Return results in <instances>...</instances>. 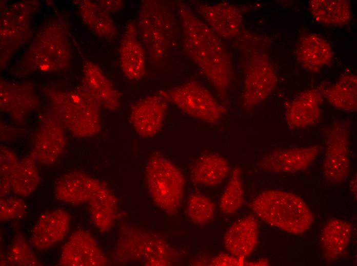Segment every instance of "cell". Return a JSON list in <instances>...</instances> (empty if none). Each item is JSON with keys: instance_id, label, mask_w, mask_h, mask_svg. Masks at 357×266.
<instances>
[{"instance_id": "4", "label": "cell", "mask_w": 357, "mask_h": 266, "mask_svg": "<svg viewBox=\"0 0 357 266\" xmlns=\"http://www.w3.org/2000/svg\"><path fill=\"white\" fill-rule=\"evenodd\" d=\"M137 29L150 62L159 65L165 60L176 33L174 16L159 1L143 0L138 13Z\"/></svg>"}, {"instance_id": "28", "label": "cell", "mask_w": 357, "mask_h": 266, "mask_svg": "<svg viewBox=\"0 0 357 266\" xmlns=\"http://www.w3.org/2000/svg\"><path fill=\"white\" fill-rule=\"evenodd\" d=\"M309 9L319 23L330 26H343L351 19L349 2L345 0H312Z\"/></svg>"}, {"instance_id": "31", "label": "cell", "mask_w": 357, "mask_h": 266, "mask_svg": "<svg viewBox=\"0 0 357 266\" xmlns=\"http://www.w3.org/2000/svg\"><path fill=\"white\" fill-rule=\"evenodd\" d=\"M78 2L82 19L97 35L106 39L114 37L116 27L108 12L98 3L87 0Z\"/></svg>"}, {"instance_id": "9", "label": "cell", "mask_w": 357, "mask_h": 266, "mask_svg": "<svg viewBox=\"0 0 357 266\" xmlns=\"http://www.w3.org/2000/svg\"><path fill=\"white\" fill-rule=\"evenodd\" d=\"M277 76L268 57L263 53L254 55L245 70L242 105L250 109L267 99L275 87Z\"/></svg>"}, {"instance_id": "13", "label": "cell", "mask_w": 357, "mask_h": 266, "mask_svg": "<svg viewBox=\"0 0 357 266\" xmlns=\"http://www.w3.org/2000/svg\"><path fill=\"white\" fill-rule=\"evenodd\" d=\"M169 101L164 91H162L146 97L132 105L129 120L141 137H152L160 131Z\"/></svg>"}, {"instance_id": "27", "label": "cell", "mask_w": 357, "mask_h": 266, "mask_svg": "<svg viewBox=\"0 0 357 266\" xmlns=\"http://www.w3.org/2000/svg\"><path fill=\"white\" fill-rule=\"evenodd\" d=\"M88 204L93 223L101 232L107 231L113 225L117 214L115 196L103 184Z\"/></svg>"}, {"instance_id": "29", "label": "cell", "mask_w": 357, "mask_h": 266, "mask_svg": "<svg viewBox=\"0 0 357 266\" xmlns=\"http://www.w3.org/2000/svg\"><path fill=\"white\" fill-rule=\"evenodd\" d=\"M324 96L334 107L353 112L357 108V78L353 74L343 75L332 86L323 90Z\"/></svg>"}, {"instance_id": "30", "label": "cell", "mask_w": 357, "mask_h": 266, "mask_svg": "<svg viewBox=\"0 0 357 266\" xmlns=\"http://www.w3.org/2000/svg\"><path fill=\"white\" fill-rule=\"evenodd\" d=\"M37 164L30 155L18 160L9 177L11 189L14 193L27 196L35 190L39 183Z\"/></svg>"}, {"instance_id": "25", "label": "cell", "mask_w": 357, "mask_h": 266, "mask_svg": "<svg viewBox=\"0 0 357 266\" xmlns=\"http://www.w3.org/2000/svg\"><path fill=\"white\" fill-rule=\"evenodd\" d=\"M351 225L342 220H329L320 235V243L325 259L329 261L340 257L346 251L350 240Z\"/></svg>"}, {"instance_id": "5", "label": "cell", "mask_w": 357, "mask_h": 266, "mask_svg": "<svg viewBox=\"0 0 357 266\" xmlns=\"http://www.w3.org/2000/svg\"><path fill=\"white\" fill-rule=\"evenodd\" d=\"M146 178L155 204L168 214L176 213L182 204L185 184L180 169L163 156L154 154L147 162Z\"/></svg>"}, {"instance_id": "22", "label": "cell", "mask_w": 357, "mask_h": 266, "mask_svg": "<svg viewBox=\"0 0 357 266\" xmlns=\"http://www.w3.org/2000/svg\"><path fill=\"white\" fill-rule=\"evenodd\" d=\"M258 240V223L253 216L249 215L237 220L229 228L224 243L230 254L242 260L253 253Z\"/></svg>"}, {"instance_id": "18", "label": "cell", "mask_w": 357, "mask_h": 266, "mask_svg": "<svg viewBox=\"0 0 357 266\" xmlns=\"http://www.w3.org/2000/svg\"><path fill=\"white\" fill-rule=\"evenodd\" d=\"M197 11L206 24L220 37L232 39L240 33L242 19L241 9L223 2L214 5L200 4Z\"/></svg>"}, {"instance_id": "34", "label": "cell", "mask_w": 357, "mask_h": 266, "mask_svg": "<svg viewBox=\"0 0 357 266\" xmlns=\"http://www.w3.org/2000/svg\"><path fill=\"white\" fill-rule=\"evenodd\" d=\"M186 211L188 217L193 223L203 225L213 217L214 205L208 197L193 194L189 197Z\"/></svg>"}, {"instance_id": "14", "label": "cell", "mask_w": 357, "mask_h": 266, "mask_svg": "<svg viewBox=\"0 0 357 266\" xmlns=\"http://www.w3.org/2000/svg\"><path fill=\"white\" fill-rule=\"evenodd\" d=\"M321 150L318 145L275 149L264 156L258 166L264 171L273 173L301 171L311 165Z\"/></svg>"}, {"instance_id": "39", "label": "cell", "mask_w": 357, "mask_h": 266, "mask_svg": "<svg viewBox=\"0 0 357 266\" xmlns=\"http://www.w3.org/2000/svg\"><path fill=\"white\" fill-rule=\"evenodd\" d=\"M351 189L352 191H353L354 192H355L356 191V176L354 178L353 180L351 182Z\"/></svg>"}, {"instance_id": "20", "label": "cell", "mask_w": 357, "mask_h": 266, "mask_svg": "<svg viewBox=\"0 0 357 266\" xmlns=\"http://www.w3.org/2000/svg\"><path fill=\"white\" fill-rule=\"evenodd\" d=\"M103 184L80 171L68 172L57 179L55 195L59 200L68 204H80L89 202Z\"/></svg>"}, {"instance_id": "1", "label": "cell", "mask_w": 357, "mask_h": 266, "mask_svg": "<svg viewBox=\"0 0 357 266\" xmlns=\"http://www.w3.org/2000/svg\"><path fill=\"white\" fill-rule=\"evenodd\" d=\"M183 34V47L221 97L230 84L232 63L220 37L199 18L184 2H177Z\"/></svg>"}, {"instance_id": "19", "label": "cell", "mask_w": 357, "mask_h": 266, "mask_svg": "<svg viewBox=\"0 0 357 266\" xmlns=\"http://www.w3.org/2000/svg\"><path fill=\"white\" fill-rule=\"evenodd\" d=\"M323 91L306 90L298 94L288 105L285 118L292 129L305 128L318 123L321 116Z\"/></svg>"}, {"instance_id": "12", "label": "cell", "mask_w": 357, "mask_h": 266, "mask_svg": "<svg viewBox=\"0 0 357 266\" xmlns=\"http://www.w3.org/2000/svg\"><path fill=\"white\" fill-rule=\"evenodd\" d=\"M64 129L53 113L43 117L30 154L37 163L52 164L63 154L66 146Z\"/></svg>"}, {"instance_id": "21", "label": "cell", "mask_w": 357, "mask_h": 266, "mask_svg": "<svg viewBox=\"0 0 357 266\" xmlns=\"http://www.w3.org/2000/svg\"><path fill=\"white\" fill-rule=\"evenodd\" d=\"M1 109L17 122L35 109L39 100L32 87L26 84L1 82Z\"/></svg>"}, {"instance_id": "33", "label": "cell", "mask_w": 357, "mask_h": 266, "mask_svg": "<svg viewBox=\"0 0 357 266\" xmlns=\"http://www.w3.org/2000/svg\"><path fill=\"white\" fill-rule=\"evenodd\" d=\"M6 264L11 266L42 265L26 239L21 234H18L15 236L8 252Z\"/></svg>"}, {"instance_id": "6", "label": "cell", "mask_w": 357, "mask_h": 266, "mask_svg": "<svg viewBox=\"0 0 357 266\" xmlns=\"http://www.w3.org/2000/svg\"><path fill=\"white\" fill-rule=\"evenodd\" d=\"M55 25L43 28L34 38L24 55L29 68L42 71L63 69L69 64V47L63 26Z\"/></svg>"}, {"instance_id": "35", "label": "cell", "mask_w": 357, "mask_h": 266, "mask_svg": "<svg viewBox=\"0 0 357 266\" xmlns=\"http://www.w3.org/2000/svg\"><path fill=\"white\" fill-rule=\"evenodd\" d=\"M16 154L9 148L1 146L0 148V196L6 197L10 192V175L18 161Z\"/></svg>"}, {"instance_id": "3", "label": "cell", "mask_w": 357, "mask_h": 266, "mask_svg": "<svg viewBox=\"0 0 357 266\" xmlns=\"http://www.w3.org/2000/svg\"><path fill=\"white\" fill-rule=\"evenodd\" d=\"M52 112L63 127L75 136L87 138L101 128L98 101L81 86L72 91H50Z\"/></svg>"}, {"instance_id": "23", "label": "cell", "mask_w": 357, "mask_h": 266, "mask_svg": "<svg viewBox=\"0 0 357 266\" xmlns=\"http://www.w3.org/2000/svg\"><path fill=\"white\" fill-rule=\"evenodd\" d=\"M81 86L91 94L103 107L116 109L120 105V94L111 81L94 63L87 60L84 65Z\"/></svg>"}, {"instance_id": "24", "label": "cell", "mask_w": 357, "mask_h": 266, "mask_svg": "<svg viewBox=\"0 0 357 266\" xmlns=\"http://www.w3.org/2000/svg\"><path fill=\"white\" fill-rule=\"evenodd\" d=\"M333 55L329 42L314 34L303 36L296 47L298 61L304 68L313 72L330 64Z\"/></svg>"}, {"instance_id": "10", "label": "cell", "mask_w": 357, "mask_h": 266, "mask_svg": "<svg viewBox=\"0 0 357 266\" xmlns=\"http://www.w3.org/2000/svg\"><path fill=\"white\" fill-rule=\"evenodd\" d=\"M36 4L35 1L19 2L4 12L1 23V56H11L28 39Z\"/></svg>"}, {"instance_id": "37", "label": "cell", "mask_w": 357, "mask_h": 266, "mask_svg": "<svg viewBox=\"0 0 357 266\" xmlns=\"http://www.w3.org/2000/svg\"><path fill=\"white\" fill-rule=\"evenodd\" d=\"M241 259L231 254H220L209 262L210 265H240L242 263Z\"/></svg>"}, {"instance_id": "11", "label": "cell", "mask_w": 357, "mask_h": 266, "mask_svg": "<svg viewBox=\"0 0 357 266\" xmlns=\"http://www.w3.org/2000/svg\"><path fill=\"white\" fill-rule=\"evenodd\" d=\"M326 144L324 176L330 183H342L347 179L350 169L347 126L337 122L329 127L326 132Z\"/></svg>"}, {"instance_id": "16", "label": "cell", "mask_w": 357, "mask_h": 266, "mask_svg": "<svg viewBox=\"0 0 357 266\" xmlns=\"http://www.w3.org/2000/svg\"><path fill=\"white\" fill-rule=\"evenodd\" d=\"M139 38L136 24L130 21L125 27L118 53L122 71L131 80L141 79L146 73V53Z\"/></svg>"}, {"instance_id": "38", "label": "cell", "mask_w": 357, "mask_h": 266, "mask_svg": "<svg viewBox=\"0 0 357 266\" xmlns=\"http://www.w3.org/2000/svg\"><path fill=\"white\" fill-rule=\"evenodd\" d=\"M98 3L107 12H115L120 10L123 5L122 1H101Z\"/></svg>"}, {"instance_id": "7", "label": "cell", "mask_w": 357, "mask_h": 266, "mask_svg": "<svg viewBox=\"0 0 357 266\" xmlns=\"http://www.w3.org/2000/svg\"><path fill=\"white\" fill-rule=\"evenodd\" d=\"M169 101L182 112L209 123H215L226 114V107L220 104L205 87L192 80L164 91Z\"/></svg>"}, {"instance_id": "26", "label": "cell", "mask_w": 357, "mask_h": 266, "mask_svg": "<svg viewBox=\"0 0 357 266\" xmlns=\"http://www.w3.org/2000/svg\"><path fill=\"white\" fill-rule=\"evenodd\" d=\"M228 161L217 154H207L200 157L192 166L190 177L195 184L214 187L220 184L230 171Z\"/></svg>"}, {"instance_id": "2", "label": "cell", "mask_w": 357, "mask_h": 266, "mask_svg": "<svg viewBox=\"0 0 357 266\" xmlns=\"http://www.w3.org/2000/svg\"><path fill=\"white\" fill-rule=\"evenodd\" d=\"M250 208L267 224L292 234L304 233L314 220L311 210L300 196L283 190L261 192L251 203Z\"/></svg>"}, {"instance_id": "36", "label": "cell", "mask_w": 357, "mask_h": 266, "mask_svg": "<svg viewBox=\"0 0 357 266\" xmlns=\"http://www.w3.org/2000/svg\"><path fill=\"white\" fill-rule=\"evenodd\" d=\"M28 207L25 202L15 197H2L0 199V220L8 221L18 219L27 213Z\"/></svg>"}, {"instance_id": "32", "label": "cell", "mask_w": 357, "mask_h": 266, "mask_svg": "<svg viewBox=\"0 0 357 266\" xmlns=\"http://www.w3.org/2000/svg\"><path fill=\"white\" fill-rule=\"evenodd\" d=\"M244 203V189L242 179V170L235 167L231 174L226 187L221 197L220 209L226 215L235 213Z\"/></svg>"}, {"instance_id": "15", "label": "cell", "mask_w": 357, "mask_h": 266, "mask_svg": "<svg viewBox=\"0 0 357 266\" xmlns=\"http://www.w3.org/2000/svg\"><path fill=\"white\" fill-rule=\"evenodd\" d=\"M107 259L93 237L83 230L76 231L64 245L59 265L103 266Z\"/></svg>"}, {"instance_id": "17", "label": "cell", "mask_w": 357, "mask_h": 266, "mask_svg": "<svg viewBox=\"0 0 357 266\" xmlns=\"http://www.w3.org/2000/svg\"><path fill=\"white\" fill-rule=\"evenodd\" d=\"M70 226V215L59 209L41 214L33 227L31 245L39 251H45L62 241L67 234Z\"/></svg>"}, {"instance_id": "8", "label": "cell", "mask_w": 357, "mask_h": 266, "mask_svg": "<svg viewBox=\"0 0 357 266\" xmlns=\"http://www.w3.org/2000/svg\"><path fill=\"white\" fill-rule=\"evenodd\" d=\"M172 256L168 245L161 238L146 232L128 231L120 238L115 250V257L122 260L126 256L134 260H143L146 264L166 265Z\"/></svg>"}]
</instances>
